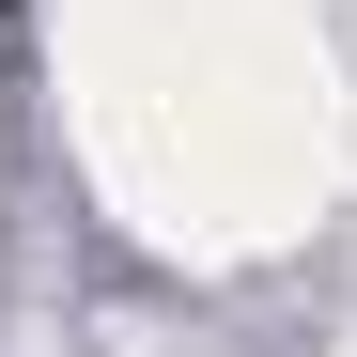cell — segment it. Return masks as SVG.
Here are the masks:
<instances>
[{
	"label": "cell",
	"mask_w": 357,
	"mask_h": 357,
	"mask_svg": "<svg viewBox=\"0 0 357 357\" xmlns=\"http://www.w3.org/2000/svg\"><path fill=\"white\" fill-rule=\"evenodd\" d=\"M0 16H16V0H0Z\"/></svg>",
	"instance_id": "obj_1"
}]
</instances>
